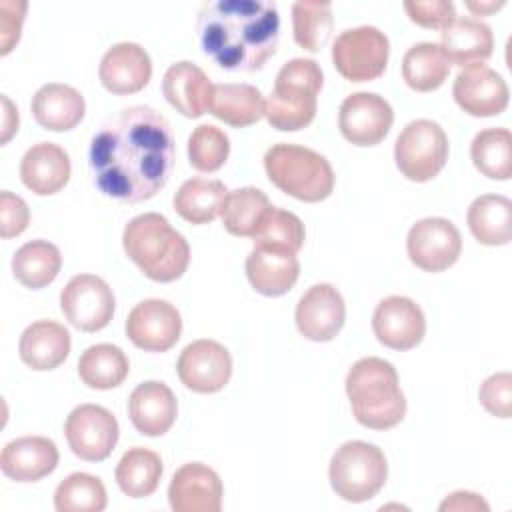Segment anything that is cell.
Returning <instances> with one entry per match:
<instances>
[{
  "label": "cell",
  "instance_id": "6da1fadb",
  "mask_svg": "<svg viewBox=\"0 0 512 512\" xmlns=\"http://www.w3.org/2000/svg\"><path fill=\"white\" fill-rule=\"evenodd\" d=\"M88 164L104 196L126 204L150 200L174 168L172 126L150 106L124 108L92 138Z\"/></svg>",
  "mask_w": 512,
  "mask_h": 512
},
{
  "label": "cell",
  "instance_id": "7a4b0ae2",
  "mask_svg": "<svg viewBox=\"0 0 512 512\" xmlns=\"http://www.w3.org/2000/svg\"><path fill=\"white\" fill-rule=\"evenodd\" d=\"M202 52L226 72H256L276 52L280 16L264 0H210L196 22Z\"/></svg>",
  "mask_w": 512,
  "mask_h": 512
},
{
  "label": "cell",
  "instance_id": "3957f363",
  "mask_svg": "<svg viewBox=\"0 0 512 512\" xmlns=\"http://www.w3.org/2000/svg\"><path fill=\"white\" fill-rule=\"evenodd\" d=\"M346 394L358 424L370 430H388L406 416V398L396 368L378 356H366L346 374Z\"/></svg>",
  "mask_w": 512,
  "mask_h": 512
},
{
  "label": "cell",
  "instance_id": "277c9868",
  "mask_svg": "<svg viewBox=\"0 0 512 512\" xmlns=\"http://www.w3.org/2000/svg\"><path fill=\"white\" fill-rule=\"evenodd\" d=\"M126 256L154 282H174L190 264L186 238L158 212L134 216L122 232Z\"/></svg>",
  "mask_w": 512,
  "mask_h": 512
},
{
  "label": "cell",
  "instance_id": "5b68a950",
  "mask_svg": "<svg viewBox=\"0 0 512 512\" xmlns=\"http://www.w3.org/2000/svg\"><path fill=\"white\" fill-rule=\"evenodd\" d=\"M324 74L312 58H292L276 74L274 88L264 100V116L268 124L280 132H296L306 128L318 106Z\"/></svg>",
  "mask_w": 512,
  "mask_h": 512
},
{
  "label": "cell",
  "instance_id": "8992f818",
  "mask_svg": "<svg viewBox=\"0 0 512 512\" xmlns=\"http://www.w3.org/2000/svg\"><path fill=\"white\" fill-rule=\"evenodd\" d=\"M264 170L268 180L300 202L326 200L334 190V170L320 152L280 142L266 150Z\"/></svg>",
  "mask_w": 512,
  "mask_h": 512
},
{
  "label": "cell",
  "instance_id": "52a82bcc",
  "mask_svg": "<svg viewBox=\"0 0 512 512\" xmlns=\"http://www.w3.org/2000/svg\"><path fill=\"white\" fill-rule=\"evenodd\" d=\"M330 486L346 502L372 500L386 484L388 462L384 452L364 440H348L330 458Z\"/></svg>",
  "mask_w": 512,
  "mask_h": 512
},
{
  "label": "cell",
  "instance_id": "ba28073f",
  "mask_svg": "<svg viewBox=\"0 0 512 512\" xmlns=\"http://www.w3.org/2000/svg\"><path fill=\"white\" fill-rule=\"evenodd\" d=\"M394 160L408 180H432L448 160V136L444 128L428 118L408 122L394 142Z\"/></svg>",
  "mask_w": 512,
  "mask_h": 512
},
{
  "label": "cell",
  "instance_id": "9c48e42d",
  "mask_svg": "<svg viewBox=\"0 0 512 512\" xmlns=\"http://www.w3.org/2000/svg\"><path fill=\"white\" fill-rule=\"evenodd\" d=\"M390 56L388 36L376 26L346 28L332 44L334 68L350 82H370L384 74Z\"/></svg>",
  "mask_w": 512,
  "mask_h": 512
},
{
  "label": "cell",
  "instance_id": "30bf717a",
  "mask_svg": "<svg viewBox=\"0 0 512 512\" xmlns=\"http://www.w3.org/2000/svg\"><path fill=\"white\" fill-rule=\"evenodd\" d=\"M112 288L96 274H76L60 292V310L82 332H98L114 316Z\"/></svg>",
  "mask_w": 512,
  "mask_h": 512
},
{
  "label": "cell",
  "instance_id": "8fae6325",
  "mask_svg": "<svg viewBox=\"0 0 512 512\" xmlns=\"http://www.w3.org/2000/svg\"><path fill=\"white\" fill-rule=\"evenodd\" d=\"M64 434L70 450L80 460L100 462L112 454L120 436V426L108 408L80 404L68 414Z\"/></svg>",
  "mask_w": 512,
  "mask_h": 512
},
{
  "label": "cell",
  "instance_id": "7c38bea8",
  "mask_svg": "<svg viewBox=\"0 0 512 512\" xmlns=\"http://www.w3.org/2000/svg\"><path fill=\"white\" fill-rule=\"evenodd\" d=\"M406 250L416 268L424 272H444L458 262L462 236L450 220L430 216L412 224L406 238Z\"/></svg>",
  "mask_w": 512,
  "mask_h": 512
},
{
  "label": "cell",
  "instance_id": "4fadbf2b",
  "mask_svg": "<svg viewBox=\"0 0 512 512\" xmlns=\"http://www.w3.org/2000/svg\"><path fill=\"white\" fill-rule=\"evenodd\" d=\"M176 372L188 390L214 394L220 392L232 376V356L220 342L200 338L180 352Z\"/></svg>",
  "mask_w": 512,
  "mask_h": 512
},
{
  "label": "cell",
  "instance_id": "5bb4252c",
  "mask_svg": "<svg viewBox=\"0 0 512 512\" xmlns=\"http://www.w3.org/2000/svg\"><path fill=\"white\" fill-rule=\"evenodd\" d=\"M394 110L376 92H354L344 98L338 112V128L354 146H376L390 132Z\"/></svg>",
  "mask_w": 512,
  "mask_h": 512
},
{
  "label": "cell",
  "instance_id": "9a60e30c",
  "mask_svg": "<svg viewBox=\"0 0 512 512\" xmlns=\"http://www.w3.org/2000/svg\"><path fill=\"white\" fill-rule=\"evenodd\" d=\"M124 328L136 348L146 352H166L180 340L182 318L170 302L148 298L130 310Z\"/></svg>",
  "mask_w": 512,
  "mask_h": 512
},
{
  "label": "cell",
  "instance_id": "2e32d148",
  "mask_svg": "<svg viewBox=\"0 0 512 512\" xmlns=\"http://www.w3.org/2000/svg\"><path fill=\"white\" fill-rule=\"evenodd\" d=\"M452 96L466 114L476 118L502 114L510 100L506 80L486 64L462 68L454 78Z\"/></svg>",
  "mask_w": 512,
  "mask_h": 512
},
{
  "label": "cell",
  "instance_id": "e0dca14e",
  "mask_svg": "<svg viewBox=\"0 0 512 512\" xmlns=\"http://www.w3.org/2000/svg\"><path fill=\"white\" fill-rule=\"evenodd\" d=\"M372 330L380 344L392 350H412L426 334L422 308L408 296H386L372 314Z\"/></svg>",
  "mask_w": 512,
  "mask_h": 512
},
{
  "label": "cell",
  "instance_id": "ac0fdd59",
  "mask_svg": "<svg viewBox=\"0 0 512 512\" xmlns=\"http://www.w3.org/2000/svg\"><path fill=\"white\" fill-rule=\"evenodd\" d=\"M298 332L312 342H330L344 326L346 304L336 286L320 282L310 286L296 304Z\"/></svg>",
  "mask_w": 512,
  "mask_h": 512
},
{
  "label": "cell",
  "instance_id": "d6986e66",
  "mask_svg": "<svg viewBox=\"0 0 512 512\" xmlns=\"http://www.w3.org/2000/svg\"><path fill=\"white\" fill-rule=\"evenodd\" d=\"M222 494L220 476L202 462L180 466L168 486V502L174 512H220Z\"/></svg>",
  "mask_w": 512,
  "mask_h": 512
},
{
  "label": "cell",
  "instance_id": "ffe728a7",
  "mask_svg": "<svg viewBox=\"0 0 512 512\" xmlns=\"http://www.w3.org/2000/svg\"><path fill=\"white\" fill-rule=\"evenodd\" d=\"M102 86L118 96L140 92L152 76V60L136 42H118L110 46L98 68Z\"/></svg>",
  "mask_w": 512,
  "mask_h": 512
},
{
  "label": "cell",
  "instance_id": "44dd1931",
  "mask_svg": "<svg viewBox=\"0 0 512 512\" xmlns=\"http://www.w3.org/2000/svg\"><path fill=\"white\" fill-rule=\"evenodd\" d=\"M58 460V448L50 438L22 436L2 448L0 468L14 482H38L56 470Z\"/></svg>",
  "mask_w": 512,
  "mask_h": 512
},
{
  "label": "cell",
  "instance_id": "7402d4cb",
  "mask_svg": "<svg viewBox=\"0 0 512 512\" xmlns=\"http://www.w3.org/2000/svg\"><path fill=\"white\" fill-rule=\"evenodd\" d=\"M178 402L174 392L158 380L138 384L128 398V416L144 436H162L176 422Z\"/></svg>",
  "mask_w": 512,
  "mask_h": 512
},
{
  "label": "cell",
  "instance_id": "603a6c76",
  "mask_svg": "<svg viewBox=\"0 0 512 512\" xmlns=\"http://www.w3.org/2000/svg\"><path fill=\"white\" fill-rule=\"evenodd\" d=\"M450 64L460 68L484 64L494 50V36L486 22L474 16H456L440 32L438 44Z\"/></svg>",
  "mask_w": 512,
  "mask_h": 512
},
{
  "label": "cell",
  "instance_id": "cb8c5ba5",
  "mask_svg": "<svg viewBox=\"0 0 512 512\" xmlns=\"http://www.w3.org/2000/svg\"><path fill=\"white\" fill-rule=\"evenodd\" d=\"M70 156L54 142L32 144L20 160L22 184L38 196L60 192L70 180Z\"/></svg>",
  "mask_w": 512,
  "mask_h": 512
},
{
  "label": "cell",
  "instance_id": "d4e9b609",
  "mask_svg": "<svg viewBox=\"0 0 512 512\" xmlns=\"http://www.w3.org/2000/svg\"><path fill=\"white\" fill-rule=\"evenodd\" d=\"M214 84L196 64L182 60L168 66L162 78V92L170 106L186 118H198L208 110Z\"/></svg>",
  "mask_w": 512,
  "mask_h": 512
},
{
  "label": "cell",
  "instance_id": "484cf974",
  "mask_svg": "<svg viewBox=\"0 0 512 512\" xmlns=\"http://www.w3.org/2000/svg\"><path fill=\"white\" fill-rule=\"evenodd\" d=\"M246 276L252 288L268 298H276L292 290L300 276L296 254L272 248H254L246 256Z\"/></svg>",
  "mask_w": 512,
  "mask_h": 512
},
{
  "label": "cell",
  "instance_id": "4316f807",
  "mask_svg": "<svg viewBox=\"0 0 512 512\" xmlns=\"http://www.w3.org/2000/svg\"><path fill=\"white\" fill-rule=\"evenodd\" d=\"M20 360L38 372L58 368L70 354V332L54 320H36L20 336Z\"/></svg>",
  "mask_w": 512,
  "mask_h": 512
},
{
  "label": "cell",
  "instance_id": "83f0119b",
  "mask_svg": "<svg viewBox=\"0 0 512 512\" xmlns=\"http://www.w3.org/2000/svg\"><path fill=\"white\" fill-rule=\"evenodd\" d=\"M30 108L34 120L42 128L52 132H66L80 124L86 112V102L74 86L50 82L36 90Z\"/></svg>",
  "mask_w": 512,
  "mask_h": 512
},
{
  "label": "cell",
  "instance_id": "f1b7e54d",
  "mask_svg": "<svg viewBox=\"0 0 512 512\" xmlns=\"http://www.w3.org/2000/svg\"><path fill=\"white\" fill-rule=\"evenodd\" d=\"M208 112L234 128H244L264 116L262 92L246 82L214 84Z\"/></svg>",
  "mask_w": 512,
  "mask_h": 512
},
{
  "label": "cell",
  "instance_id": "f546056e",
  "mask_svg": "<svg viewBox=\"0 0 512 512\" xmlns=\"http://www.w3.org/2000/svg\"><path fill=\"white\" fill-rule=\"evenodd\" d=\"M472 236L484 246H506L512 240V202L502 194H482L466 212Z\"/></svg>",
  "mask_w": 512,
  "mask_h": 512
},
{
  "label": "cell",
  "instance_id": "4dcf8cb0",
  "mask_svg": "<svg viewBox=\"0 0 512 512\" xmlns=\"http://www.w3.org/2000/svg\"><path fill=\"white\" fill-rule=\"evenodd\" d=\"M228 188L220 180L194 176L180 184L172 204L174 210L192 224H208L222 214Z\"/></svg>",
  "mask_w": 512,
  "mask_h": 512
},
{
  "label": "cell",
  "instance_id": "1f68e13d",
  "mask_svg": "<svg viewBox=\"0 0 512 512\" xmlns=\"http://www.w3.org/2000/svg\"><path fill=\"white\" fill-rule=\"evenodd\" d=\"M62 266V254L56 244L48 240H30L22 244L12 256L14 278L30 290H40L54 282Z\"/></svg>",
  "mask_w": 512,
  "mask_h": 512
},
{
  "label": "cell",
  "instance_id": "d6a6232c",
  "mask_svg": "<svg viewBox=\"0 0 512 512\" xmlns=\"http://www.w3.org/2000/svg\"><path fill=\"white\" fill-rule=\"evenodd\" d=\"M130 372V362L122 348L102 342L86 348L78 358V376L92 390H112Z\"/></svg>",
  "mask_w": 512,
  "mask_h": 512
},
{
  "label": "cell",
  "instance_id": "836d02e7",
  "mask_svg": "<svg viewBox=\"0 0 512 512\" xmlns=\"http://www.w3.org/2000/svg\"><path fill=\"white\" fill-rule=\"evenodd\" d=\"M162 458L148 448H128L116 466V484L130 498H144L156 492L162 478Z\"/></svg>",
  "mask_w": 512,
  "mask_h": 512
},
{
  "label": "cell",
  "instance_id": "e575fe53",
  "mask_svg": "<svg viewBox=\"0 0 512 512\" xmlns=\"http://www.w3.org/2000/svg\"><path fill=\"white\" fill-rule=\"evenodd\" d=\"M448 74L450 62L434 42H418L410 46L402 58V78L416 92H432L440 88Z\"/></svg>",
  "mask_w": 512,
  "mask_h": 512
},
{
  "label": "cell",
  "instance_id": "d590c367",
  "mask_svg": "<svg viewBox=\"0 0 512 512\" xmlns=\"http://www.w3.org/2000/svg\"><path fill=\"white\" fill-rule=\"evenodd\" d=\"M268 196L254 186H244L228 192L222 208V224L228 234L238 238H252L270 210Z\"/></svg>",
  "mask_w": 512,
  "mask_h": 512
},
{
  "label": "cell",
  "instance_id": "8d00e7d4",
  "mask_svg": "<svg viewBox=\"0 0 512 512\" xmlns=\"http://www.w3.org/2000/svg\"><path fill=\"white\" fill-rule=\"evenodd\" d=\"M472 164L490 180L512 176V134L508 128L480 130L470 144Z\"/></svg>",
  "mask_w": 512,
  "mask_h": 512
},
{
  "label": "cell",
  "instance_id": "74e56055",
  "mask_svg": "<svg viewBox=\"0 0 512 512\" xmlns=\"http://www.w3.org/2000/svg\"><path fill=\"white\" fill-rule=\"evenodd\" d=\"M334 28L332 4L330 2H308L298 0L292 4V32L294 42L306 52H320Z\"/></svg>",
  "mask_w": 512,
  "mask_h": 512
},
{
  "label": "cell",
  "instance_id": "f35d334b",
  "mask_svg": "<svg viewBox=\"0 0 512 512\" xmlns=\"http://www.w3.org/2000/svg\"><path fill=\"white\" fill-rule=\"evenodd\" d=\"M108 504L106 488L98 476L72 472L54 492V508L58 512H102Z\"/></svg>",
  "mask_w": 512,
  "mask_h": 512
},
{
  "label": "cell",
  "instance_id": "ab89813d",
  "mask_svg": "<svg viewBox=\"0 0 512 512\" xmlns=\"http://www.w3.org/2000/svg\"><path fill=\"white\" fill-rule=\"evenodd\" d=\"M304 238L306 230L296 214L270 206L256 234L252 236V242L254 248H272L296 254L304 246Z\"/></svg>",
  "mask_w": 512,
  "mask_h": 512
},
{
  "label": "cell",
  "instance_id": "60d3db41",
  "mask_svg": "<svg viewBox=\"0 0 512 512\" xmlns=\"http://www.w3.org/2000/svg\"><path fill=\"white\" fill-rule=\"evenodd\" d=\"M230 154V140L218 126L200 124L188 138V160L198 172L220 170Z\"/></svg>",
  "mask_w": 512,
  "mask_h": 512
},
{
  "label": "cell",
  "instance_id": "b9f144b4",
  "mask_svg": "<svg viewBox=\"0 0 512 512\" xmlns=\"http://www.w3.org/2000/svg\"><path fill=\"white\" fill-rule=\"evenodd\" d=\"M478 400L486 412L496 418L512 416V376L510 372H496L488 376L478 390Z\"/></svg>",
  "mask_w": 512,
  "mask_h": 512
},
{
  "label": "cell",
  "instance_id": "7bdbcfd3",
  "mask_svg": "<svg viewBox=\"0 0 512 512\" xmlns=\"http://www.w3.org/2000/svg\"><path fill=\"white\" fill-rule=\"evenodd\" d=\"M404 12L408 18L422 28H444L456 18V6L450 0H406Z\"/></svg>",
  "mask_w": 512,
  "mask_h": 512
},
{
  "label": "cell",
  "instance_id": "ee69618b",
  "mask_svg": "<svg viewBox=\"0 0 512 512\" xmlns=\"http://www.w3.org/2000/svg\"><path fill=\"white\" fill-rule=\"evenodd\" d=\"M30 224L28 204L14 192L2 190L0 194V236L4 240L22 234Z\"/></svg>",
  "mask_w": 512,
  "mask_h": 512
},
{
  "label": "cell",
  "instance_id": "f6af8a7d",
  "mask_svg": "<svg viewBox=\"0 0 512 512\" xmlns=\"http://www.w3.org/2000/svg\"><path fill=\"white\" fill-rule=\"evenodd\" d=\"M28 4L24 0H4L0 2V54L6 56L20 40V30L24 24Z\"/></svg>",
  "mask_w": 512,
  "mask_h": 512
},
{
  "label": "cell",
  "instance_id": "bcb514c9",
  "mask_svg": "<svg viewBox=\"0 0 512 512\" xmlns=\"http://www.w3.org/2000/svg\"><path fill=\"white\" fill-rule=\"evenodd\" d=\"M440 512H446V510H472V512H488L490 506L488 502L480 496V494H474V492H452L448 498H444L440 502Z\"/></svg>",
  "mask_w": 512,
  "mask_h": 512
},
{
  "label": "cell",
  "instance_id": "7dc6e473",
  "mask_svg": "<svg viewBox=\"0 0 512 512\" xmlns=\"http://www.w3.org/2000/svg\"><path fill=\"white\" fill-rule=\"evenodd\" d=\"M2 106H4V114H2V138H0V142L6 144L12 138V134L18 130V110L6 94H2Z\"/></svg>",
  "mask_w": 512,
  "mask_h": 512
},
{
  "label": "cell",
  "instance_id": "c3c4849f",
  "mask_svg": "<svg viewBox=\"0 0 512 512\" xmlns=\"http://www.w3.org/2000/svg\"><path fill=\"white\" fill-rule=\"evenodd\" d=\"M504 6V0L500 2H466V8L474 12V16H484V14H490L498 8Z\"/></svg>",
  "mask_w": 512,
  "mask_h": 512
}]
</instances>
